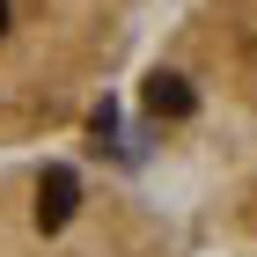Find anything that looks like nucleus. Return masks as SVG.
Here are the masks:
<instances>
[{
	"label": "nucleus",
	"instance_id": "obj_1",
	"mask_svg": "<svg viewBox=\"0 0 257 257\" xmlns=\"http://www.w3.org/2000/svg\"><path fill=\"white\" fill-rule=\"evenodd\" d=\"M74 206H81V177H74V169H44V184H37V228H44V235L66 228Z\"/></svg>",
	"mask_w": 257,
	"mask_h": 257
},
{
	"label": "nucleus",
	"instance_id": "obj_3",
	"mask_svg": "<svg viewBox=\"0 0 257 257\" xmlns=\"http://www.w3.org/2000/svg\"><path fill=\"white\" fill-rule=\"evenodd\" d=\"M0 30H8V0H0Z\"/></svg>",
	"mask_w": 257,
	"mask_h": 257
},
{
	"label": "nucleus",
	"instance_id": "obj_2",
	"mask_svg": "<svg viewBox=\"0 0 257 257\" xmlns=\"http://www.w3.org/2000/svg\"><path fill=\"white\" fill-rule=\"evenodd\" d=\"M147 110H155V118H191V88H184L177 74H155L147 81Z\"/></svg>",
	"mask_w": 257,
	"mask_h": 257
}]
</instances>
